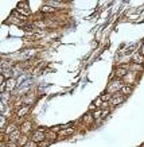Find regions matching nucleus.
<instances>
[{"mask_svg":"<svg viewBox=\"0 0 144 147\" xmlns=\"http://www.w3.org/2000/svg\"><path fill=\"white\" fill-rule=\"evenodd\" d=\"M123 80H120V78H115V80H112L111 82L108 84V88H106V92L111 94H115V93H119L120 90H121L123 88Z\"/></svg>","mask_w":144,"mask_h":147,"instance_id":"obj_1","label":"nucleus"},{"mask_svg":"<svg viewBox=\"0 0 144 147\" xmlns=\"http://www.w3.org/2000/svg\"><path fill=\"white\" fill-rule=\"evenodd\" d=\"M31 139L34 140V142H36V143H39V144H41L43 140H46V129L45 128H38V129H35V131L32 132Z\"/></svg>","mask_w":144,"mask_h":147,"instance_id":"obj_2","label":"nucleus"},{"mask_svg":"<svg viewBox=\"0 0 144 147\" xmlns=\"http://www.w3.org/2000/svg\"><path fill=\"white\" fill-rule=\"evenodd\" d=\"M128 71H129V65H120V66L115 70V76H116V78L123 80V78L128 74Z\"/></svg>","mask_w":144,"mask_h":147,"instance_id":"obj_3","label":"nucleus"},{"mask_svg":"<svg viewBox=\"0 0 144 147\" xmlns=\"http://www.w3.org/2000/svg\"><path fill=\"white\" fill-rule=\"evenodd\" d=\"M123 81H124V85L133 86V85L137 82V74H136V73H132V71H128V74L123 78Z\"/></svg>","mask_w":144,"mask_h":147,"instance_id":"obj_4","label":"nucleus"},{"mask_svg":"<svg viewBox=\"0 0 144 147\" xmlns=\"http://www.w3.org/2000/svg\"><path fill=\"white\" fill-rule=\"evenodd\" d=\"M30 108H31V105H23V107H20L19 109H16V112H15V116H16L18 121H20L23 117H24V116H26L28 112H30Z\"/></svg>","mask_w":144,"mask_h":147,"instance_id":"obj_5","label":"nucleus"},{"mask_svg":"<svg viewBox=\"0 0 144 147\" xmlns=\"http://www.w3.org/2000/svg\"><path fill=\"white\" fill-rule=\"evenodd\" d=\"M20 131H22L23 135H30L32 131V121L31 120H26V121H22L20 124Z\"/></svg>","mask_w":144,"mask_h":147,"instance_id":"obj_6","label":"nucleus"},{"mask_svg":"<svg viewBox=\"0 0 144 147\" xmlns=\"http://www.w3.org/2000/svg\"><path fill=\"white\" fill-rule=\"evenodd\" d=\"M124 100H125V96H123V94L119 92V93H115L112 96L109 104H111V107H116V105H119V104H121Z\"/></svg>","mask_w":144,"mask_h":147,"instance_id":"obj_7","label":"nucleus"},{"mask_svg":"<svg viewBox=\"0 0 144 147\" xmlns=\"http://www.w3.org/2000/svg\"><path fill=\"white\" fill-rule=\"evenodd\" d=\"M18 128L19 127H18V123H16V121H9L8 125H7L5 129L3 131V135H4V136H9V135L12 134L14 131H16Z\"/></svg>","mask_w":144,"mask_h":147,"instance_id":"obj_8","label":"nucleus"},{"mask_svg":"<svg viewBox=\"0 0 144 147\" xmlns=\"http://www.w3.org/2000/svg\"><path fill=\"white\" fill-rule=\"evenodd\" d=\"M22 131H20V128H18L16 131H14L12 134L9 135V136H5V138L8 139L9 142H12V143H18L19 142V139H20V136H22Z\"/></svg>","mask_w":144,"mask_h":147,"instance_id":"obj_9","label":"nucleus"},{"mask_svg":"<svg viewBox=\"0 0 144 147\" xmlns=\"http://www.w3.org/2000/svg\"><path fill=\"white\" fill-rule=\"evenodd\" d=\"M74 134V127H66V128H62L58 132L59 138H65V136H69V135Z\"/></svg>","mask_w":144,"mask_h":147,"instance_id":"obj_10","label":"nucleus"},{"mask_svg":"<svg viewBox=\"0 0 144 147\" xmlns=\"http://www.w3.org/2000/svg\"><path fill=\"white\" fill-rule=\"evenodd\" d=\"M22 101L24 105H31V104H34V101H35V96L32 93H27L26 96L22 97Z\"/></svg>","mask_w":144,"mask_h":147,"instance_id":"obj_11","label":"nucleus"},{"mask_svg":"<svg viewBox=\"0 0 144 147\" xmlns=\"http://www.w3.org/2000/svg\"><path fill=\"white\" fill-rule=\"evenodd\" d=\"M16 84H18V81L15 80L14 77H12V78H9V80H7V81H5V86H7V92H9V93H11V92H12V90H14L15 88H16Z\"/></svg>","mask_w":144,"mask_h":147,"instance_id":"obj_12","label":"nucleus"},{"mask_svg":"<svg viewBox=\"0 0 144 147\" xmlns=\"http://www.w3.org/2000/svg\"><path fill=\"white\" fill-rule=\"evenodd\" d=\"M132 62L143 66V65H144V55H141L140 53H135L133 55H132Z\"/></svg>","mask_w":144,"mask_h":147,"instance_id":"obj_13","label":"nucleus"},{"mask_svg":"<svg viewBox=\"0 0 144 147\" xmlns=\"http://www.w3.org/2000/svg\"><path fill=\"white\" fill-rule=\"evenodd\" d=\"M144 70V67L141 66V65H137V63H129V71H132V73H136V74H139V73H141V71Z\"/></svg>","mask_w":144,"mask_h":147,"instance_id":"obj_14","label":"nucleus"},{"mask_svg":"<svg viewBox=\"0 0 144 147\" xmlns=\"http://www.w3.org/2000/svg\"><path fill=\"white\" fill-rule=\"evenodd\" d=\"M59 136L57 132H54L53 129H50V131H46V140H49L50 143L53 142V140H57Z\"/></svg>","mask_w":144,"mask_h":147,"instance_id":"obj_15","label":"nucleus"},{"mask_svg":"<svg viewBox=\"0 0 144 147\" xmlns=\"http://www.w3.org/2000/svg\"><path fill=\"white\" fill-rule=\"evenodd\" d=\"M41 11L43 13H54L55 11H57V8H54V7H51V5H49V4H43L41 7Z\"/></svg>","mask_w":144,"mask_h":147,"instance_id":"obj_16","label":"nucleus"},{"mask_svg":"<svg viewBox=\"0 0 144 147\" xmlns=\"http://www.w3.org/2000/svg\"><path fill=\"white\" fill-rule=\"evenodd\" d=\"M30 140H31V139H30V135H22L20 139H19V142H18L19 147H24Z\"/></svg>","mask_w":144,"mask_h":147,"instance_id":"obj_17","label":"nucleus"},{"mask_svg":"<svg viewBox=\"0 0 144 147\" xmlns=\"http://www.w3.org/2000/svg\"><path fill=\"white\" fill-rule=\"evenodd\" d=\"M82 121L85 123V124H93V121H94V117L92 113H86L85 116H82Z\"/></svg>","mask_w":144,"mask_h":147,"instance_id":"obj_18","label":"nucleus"},{"mask_svg":"<svg viewBox=\"0 0 144 147\" xmlns=\"http://www.w3.org/2000/svg\"><path fill=\"white\" fill-rule=\"evenodd\" d=\"M7 22H11L14 23V24H18V26H22V27H26V24H24V22L23 20H20L19 18H16V16H11V18L7 20Z\"/></svg>","mask_w":144,"mask_h":147,"instance_id":"obj_19","label":"nucleus"},{"mask_svg":"<svg viewBox=\"0 0 144 147\" xmlns=\"http://www.w3.org/2000/svg\"><path fill=\"white\" fill-rule=\"evenodd\" d=\"M12 74H14L12 69H1V76H4L5 80H9V78H12Z\"/></svg>","mask_w":144,"mask_h":147,"instance_id":"obj_20","label":"nucleus"},{"mask_svg":"<svg viewBox=\"0 0 144 147\" xmlns=\"http://www.w3.org/2000/svg\"><path fill=\"white\" fill-rule=\"evenodd\" d=\"M120 93H121L123 96H128V94H131L132 93V86H129V85H123Z\"/></svg>","mask_w":144,"mask_h":147,"instance_id":"obj_21","label":"nucleus"},{"mask_svg":"<svg viewBox=\"0 0 144 147\" xmlns=\"http://www.w3.org/2000/svg\"><path fill=\"white\" fill-rule=\"evenodd\" d=\"M92 115L94 117V120H100L101 117H102V109L100 108V109H96L94 112H92Z\"/></svg>","mask_w":144,"mask_h":147,"instance_id":"obj_22","label":"nucleus"},{"mask_svg":"<svg viewBox=\"0 0 144 147\" xmlns=\"http://www.w3.org/2000/svg\"><path fill=\"white\" fill-rule=\"evenodd\" d=\"M0 119H1V123H0V128H1V132H3V131H4L5 129V127H7V117H5L4 115H1L0 116Z\"/></svg>","mask_w":144,"mask_h":147,"instance_id":"obj_23","label":"nucleus"},{"mask_svg":"<svg viewBox=\"0 0 144 147\" xmlns=\"http://www.w3.org/2000/svg\"><path fill=\"white\" fill-rule=\"evenodd\" d=\"M1 69H12V62H8V61L3 59L1 61Z\"/></svg>","mask_w":144,"mask_h":147,"instance_id":"obj_24","label":"nucleus"},{"mask_svg":"<svg viewBox=\"0 0 144 147\" xmlns=\"http://www.w3.org/2000/svg\"><path fill=\"white\" fill-rule=\"evenodd\" d=\"M112 96H113V94L108 93V92H105V93H104L102 96H101V100H102V101H111Z\"/></svg>","mask_w":144,"mask_h":147,"instance_id":"obj_25","label":"nucleus"},{"mask_svg":"<svg viewBox=\"0 0 144 147\" xmlns=\"http://www.w3.org/2000/svg\"><path fill=\"white\" fill-rule=\"evenodd\" d=\"M32 26H34V27H39V28H46V27H47V24H46L45 22H42V20H38V22H35Z\"/></svg>","mask_w":144,"mask_h":147,"instance_id":"obj_26","label":"nucleus"},{"mask_svg":"<svg viewBox=\"0 0 144 147\" xmlns=\"http://www.w3.org/2000/svg\"><path fill=\"white\" fill-rule=\"evenodd\" d=\"M93 104L96 105V108H97V109H100V108H101V105H102V100H101V97L96 98L94 101H93Z\"/></svg>","mask_w":144,"mask_h":147,"instance_id":"obj_27","label":"nucleus"},{"mask_svg":"<svg viewBox=\"0 0 144 147\" xmlns=\"http://www.w3.org/2000/svg\"><path fill=\"white\" fill-rule=\"evenodd\" d=\"M24 147H39V143H36V142H34V140H30V142L27 143V144H26V146Z\"/></svg>","mask_w":144,"mask_h":147,"instance_id":"obj_28","label":"nucleus"},{"mask_svg":"<svg viewBox=\"0 0 144 147\" xmlns=\"http://www.w3.org/2000/svg\"><path fill=\"white\" fill-rule=\"evenodd\" d=\"M18 7H20V8L26 9V11H28V12H30V9H28V5H27V3H26V1H22V3H19Z\"/></svg>","mask_w":144,"mask_h":147,"instance_id":"obj_29","label":"nucleus"},{"mask_svg":"<svg viewBox=\"0 0 144 147\" xmlns=\"http://www.w3.org/2000/svg\"><path fill=\"white\" fill-rule=\"evenodd\" d=\"M101 109H111V104H109V101H102Z\"/></svg>","mask_w":144,"mask_h":147,"instance_id":"obj_30","label":"nucleus"},{"mask_svg":"<svg viewBox=\"0 0 144 147\" xmlns=\"http://www.w3.org/2000/svg\"><path fill=\"white\" fill-rule=\"evenodd\" d=\"M50 144V142L49 140H43V142L41 143V144H39V147H47Z\"/></svg>","mask_w":144,"mask_h":147,"instance_id":"obj_31","label":"nucleus"},{"mask_svg":"<svg viewBox=\"0 0 144 147\" xmlns=\"http://www.w3.org/2000/svg\"><path fill=\"white\" fill-rule=\"evenodd\" d=\"M7 147H19L18 143H12V142H8L7 143Z\"/></svg>","mask_w":144,"mask_h":147,"instance_id":"obj_32","label":"nucleus"},{"mask_svg":"<svg viewBox=\"0 0 144 147\" xmlns=\"http://www.w3.org/2000/svg\"><path fill=\"white\" fill-rule=\"evenodd\" d=\"M140 54H141V55H144V43L141 45V47H140Z\"/></svg>","mask_w":144,"mask_h":147,"instance_id":"obj_33","label":"nucleus"}]
</instances>
